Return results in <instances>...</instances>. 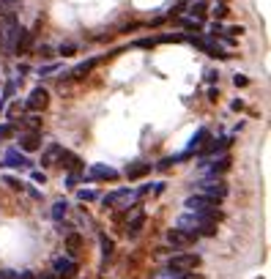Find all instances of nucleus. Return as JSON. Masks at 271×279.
I'll use <instances>...</instances> for the list:
<instances>
[{"label": "nucleus", "instance_id": "f257e3e1", "mask_svg": "<svg viewBox=\"0 0 271 279\" xmlns=\"http://www.w3.org/2000/svg\"><path fill=\"white\" fill-rule=\"evenodd\" d=\"M16 33H20V20H16V14L14 11H3V14H0V46L14 52Z\"/></svg>", "mask_w": 271, "mask_h": 279}, {"label": "nucleus", "instance_id": "f03ea898", "mask_svg": "<svg viewBox=\"0 0 271 279\" xmlns=\"http://www.w3.org/2000/svg\"><path fill=\"white\" fill-rule=\"evenodd\" d=\"M203 263L200 260V254H189V252H178V254H170V260H167V268H176V271H194L198 266Z\"/></svg>", "mask_w": 271, "mask_h": 279}, {"label": "nucleus", "instance_id": "7ed1b4c3", "mask_svg": "<svg viewBox=\"0 0 271 279\" xmlns=\"http://www.w3.org/2000/svg\"><path fill=\"white\" fill-rule=\"evenodd\" d=\"M216 202L219 200H214V197H208V194H189L186 197V211H198V214H211V211H216Z\"/></svg>", "mask_w": 271, "mask_h": 279}, {"label": "nucleus", "instance_id": "20e7f679", "mask_svg": "<svg viewBox=\"0 0 271 279\" xmlns=\"http://www.w3.org/2000/svg\"><path fill=\"white\" fill-rule=\"evenodd\" d=\"M194 186L200 189V194H208V197H214V200L228 197V186H224V181H219V178H200Z\"/></svg>", "mask_w": 271, "mask_h": 279}, {"label": "nucleus", "instance_id": "39448f33", "mask_svg": "<svg viewBox=\"0 0 271 279\" xmlns=\"http://www.w3.org/2000/svg\"><path fill=\"white\" fill-rule=\"evenodd\" d=\"M77 271H80V266L74 263L72 258H55L52 260V274L58 279H74V276H77Z\"/></svg>", "mask_w": 271, "mask_h": 279}, {"label": "nucleus", "instance_id": "423d86ee", "mask_svg": "<svg viewBox=\"0 0 271 279\" xmlns=\"http://www.w3.org/2000/svg\"><path fill=\"white\" fill-rule=\"evenodd\" d=\"M200 236H194V232H186V230H178V228H172V230H167V244H170L172 249H181V246H192L194 241H198Z\"/></svg>", "mask_w": 271, "mask_h": 279}, {"label": "nucleus", "instance_id": "0eeeda50", "mask_svg": "<svg viewBox=\"0 0 271 279\" xmlns=\"http://www.w3.org/2000/svg\"><path fill=\"white\" fill-rule=\"evenodd\" d=\"M47 104H50V93L44 88H33L25 102V110L28 112H42V110H47Z\"/></svg>", "mask_w": 271, "mask_h": 279}, {"label": "nucleus", "instance_id": "6e6552de", "mask_svg": "<svg viewBox=\"0 0 271 279\" xmlns=\"http://www.w3.org/2000/svg\"><path fill=\"white\" fill-rule=\"evenodd\" d=\"M151 170H154L151 162H129L126 170H124V176H126V181H140V178L151 176Z\"/></svg>", "mask_w": 271, "mask_h": 279}, {"label": "nucleus", "instance_id": "1a4fd4ad", "mask_svg": "<svg viewBox=\"0 0 271 279\" xmlns=\"http://www.w3.org/2000/svg\"><path fill=\"white\" fill-rule=\"evenodd\" d=\"M55 164H60L63 170H82V159H80L74 150H68V148H60V150H58Z\"/></svg>", "mask_w": 271, "mask_h": 279}, {"label": "nucleus", "instance_id": "9d476101", "mask_svg": "<svg viewBox=\"0 0 271 279\" xmlns=\"http://www.w3.org/2000/svg\"><path fill=\"white\" fill-rule=\"evenodd\" d=\"M88 178L90 181H118L120 172L115 170V167H110V164H94L90 172H88Z\"/></svg>", "mask_w": 271, "mask_h": 279}, {"label": "nucleus", "instance_id": "9b49d317", "mask_svg": "<svg viewBox=\"0 0 271 279\" xmlns=\"http://www.w3.org/2000/svg\"><path fill=\"white\" fill-rule=\"evenodd\" d=\"M3 167H30L33 162L28 159V154H22V150H16V148H8L3 154V162H0Z\"/></svg>", "mask_w": 271, "mask_h": 279}, {"label": "nucleus", "instance_id": "f8f14e48", "mask_svg": "<svg viewBox=\"0 0 271 279\" xmlns=\"http://www.w3.org/2000/svg\"><path fill=\"white\" fill-rule=\"evenodd\" d=\"M33 44H36V36H33V30H22L16 33V42H14V55H28V52L33 50Z\"/></svg>", "mask_w": 271, "mask_h": 279}, {"label": "nucleus", "instance_id": "ddd939ff", "mask_svg": "<svg viewBox=\"0 0 271 279\" xmlns=\"http://www.w3.org/2000/svg\"><path fill=\"white\" fill-rule=\"evenodd\" d=\"M132 197H134V192H132L129 186H124V189H115V192H110V194L102 197V206H104V208H115L118 202L132 200Z\"/></svg>", "mask_w": 271, "mask_h": 279}, {"label": "nucleus", "instance_id": "4468645a", "mask_svg": "<svg viewBox=\"0 0 271 279\" xmlns=\"http://www.w3.org/2000/svg\"><path fill=\"white\" fill-rule=\"evenodd\" d=\"M20 148H22V154H36V150H42V137H38V132L22 134L20 137Z\"/></svg>", "mask_w": 271, "mask_h": 279}, {"label": "nucleus", "instance_id": "2eb2a0df", "mask_svg": "<svg viewBox=\"0 0 271 279\" xmlns=\"http://www.w3.org/2000/svg\"><path fill=\"white\" fill-rule=\"evenodd\" d=\"M233 142V137H219V140H208V142L203 145V156H214V154H222L224 148H228V145Z\"/></svg>", "mask_w": 271, "mask_h": 279}, {"label": "nucleus", "instance_id": "dca6fc26", "mask_svg": "<svg viewBox=\"0 0 271 279\" xmlns=\"http://www.w3.org/2000/svg\"><path fill=\"white\" fill-rule=\"evenodd\" d=\"M66 252L68 258H77L82 252V236L80 232H66Z\"/></svg>", "mask_w": 271, "mask_h": 279}, {"label": "nucleus", "instance_id": "f3484780", "mask_svg": "<svg viewBox=\"0 0 271 279\" xmlns=\"http://www.w3.org/2000/svg\"><path fill=\"white\" fill-rule=\"evenodd\" d=\"M99 63H102V58H88V60H85V63H80V66H74V80H82V77H88V74L90 72H94V68L96 66H99Z\"/></svg>", "mask_w": 271, "mask_h": 279}, {"label": "nucleus", "instance_id": "a211bd4d", "mask_svg": "<svg viewBox=\"0 0 271 279\" xmlns=\"http://www.w3.org/2000/svg\"><path fill=\"white\" fill-rule=\"evenodd\" d=\"M142 228H146V214L137 211V216L132 219V222H126V236H129V238H137L142 232Z\"/></svg>", "mask_w": 271, "mask_h": 279}, {"label": "nucleus", "instance_id": "6ab92c4d", "mask_svg": "<svg viewBox=\"0 0 271 279\" xmlns=\"http://www.w3.org/2000/svg\"><path fill=\"white\" fill-rule=\"evenodd\" d=\"M208 140H211V132L208 129H198V134L192 137V142H189L186 150H189V154H194V150H200L206 142H208Z\"/></svg>", "mask_w": 271, "mask_h": 279}, {"label": "nucleus", "instance_id": "aec40b11", "mask_svg": "<svg viewBox=\"0 0 271 279\" xmlns=\"http://www.w3.org/2000/svg\"><path fill=\"white\" fill-rule=\"evenodd\" d=\"M20 124L25 126L28 132H42L44 120H42V115H38V112H30V115H25V118H20Z\"/></svg>", "mask_w": 271, "mask_h": 279}, {"label": "nucleus", "instance_id": "412c9836", "mask_svg": "<svg viewBox=\"0 0 271 279\" xmlns=\"http://www.w3.org/2000/svg\"><path fill=\"white\" fill-rule=\"evenodd\" d=\"M60 148H63V145H58V142L47 145V150L42 154V167H52L55 159H58V150H60Z\"/></svg>", "mask_w": 271, "mask_h": 279}, {"label": "nucleus", "instance_id": "4be33fe9", "mask_svg": "<svg viewBox=\"0 0 271 279\" xmlns=\"http://www.w3.org/2000/svg\"><path fill=\"white\" fill-rule=\"evenodd\" d=\"M99 246H102V258H112V252H115V238H110L102 232L99 236Z\"/></svg>", "mask_w": 271, "mask_h": 279}, {"label": "nucleus", "instance_id": "5701e85b", "mask_svg": "<svg viewBox=\"0 0 271 279\" xmlns=\"http://www.w3.org/2000/svg\"><path fill=\"white\" fill-rule=\"evenodd\" d=\"M181 28L192 30L194 36H200V33H203V22H200V20H192V16H181Z\"/></svg>", "mask_w": 271, "mask_h": 279}, {"label": "nucleus", "instance_id": "b1692460", "mask_svg": "<svg viewBox=\"0 0 271 279\" xmlns=\"http://www.w3.org/2000/svg\"><path fill=\"white\" fill-rule=\"evenodd\" d=\"M66 211H68V202H66V200H58L55 206H52V211H50V214H52V219H55V222H63V216H66Z\"/></svg>", "mask_w": 271, "mask_h": 279}, {"label": "nucleus", "instance_id": "393cba45", "mask_svg": "<svg viewBox=\"0 0 271 279\" xmlns=\"http://www.w3.org/2000/svg\"><path fill=\"white\" fill-rule=\"evenodd\" d=\"M206 11H208V6H206V0H198V3H192V8H189V14H192V20H200V22H203Z\"/></svg>", "mask_w": 271, "mask_h": 279}, {"label": "nucleus", "instance_id": "a878e982", "mask_svg": "<svg viewBox=\"0 0 271 279\" xmlns=\"http://www.w3.org/2000/svg\"><path fill=\"white\" fill-rule=\"evenodd\" d=\"M184 276V271H176V268H164L162 271H156V274H151V279H181Z\"/></svg>", "mask_w": 271, "mask_h": 279}, {"label": "nucleus", "instance_id": "bb28decb", "mask_svg": "<svg viewBox=\"0 0 271 279\" xmlns=\"http://www.w3.org/2000/svg\"><path fill=\"white\" fill-rule=\"evenodd\" d=\"M77 200H82V202H96V200H99V194H96L94 189H77Z\"/></svg>", "mask_w": 271, "mask_h": 279}, {"label": "nucleus", "instance_id": "cd10ccee", "mask_svg": "<svg viewBox=\"0 0 271 279\" xmlns=\"http://www.w3.org/2000/svg\"><path fill=\"white\" fill-rule=\"evenodd\" d=\"M80 178H82V170H68V176H66V186H68V189H77Z\"/></svg>", "mask_w": 271, "mask_h": 279}, {"label": "nucleus", "instance_id": "c85d7f7f", "mask_svg": "<svg viewBox=\"0 0 271 279\" xmlns=\"http://www.w3.org/2000/svg\"><path fill=\"white\" fill-rule=\"evenodd\" d=\"M16 134V124H0V140H8V137H14Z\"/></svg>", "mask_w": 271, "mask_h": 279}, {"label": "nucleus", "instance_id": "c756f323", "mask_svg": "<svg viewBox=\"0 0 271 279\" xmlns=\"http://www.w3.org/2000/svg\"><path fill=\"white\" fill-rule=\"evenodd\" d=\"M198 236H206V238H208V236H216V222H203L198 228Z\"/></svg>", "mask_w": 271, "mask_h": 279}, {"label": "nucleus", "instance_id": "7c9ffc66", "mask_svg": "<svg viewBox=\"0 0 271 279\" xmlns=\"http://www.w3.org/2000/svg\"><path fill=\"white\" fill-rule=\"evenodd\" d=\"M159 42H162V44H178V42H184V36H181V33H162Z\"/></svg>", "mask_w": 271, "mask_h": 279}, {"label": "nucleus", "instance_id": "2f4dec72", "mask_svg": "<svg viewBox=\"0 0 271 279\" xmlns=\"http://www.w3.org/2000/svg\"><path fill=\"white\" fill-rule=\"evenodd\" d=\"M14 93H16V82H14V80H8V82H6V88H3V96H0V98H3V102H8Z\"/></svg>", "mask_w": 271, "mask_h": 279}, {"label": "nucleus", "instance_id": "473e14b6", "mask_svg": "<svg viewBox=\"0 0 271 279\" xmlns=\"http://www.w3.org/2000/svg\"><path fill=\"white\" fill-rule=\"evenodd\" d=\"M74 52H77V46H74V44H60V46H58V55H60V58H72Z\"/></svg>", "mask_w": 271, "mask_h": 279}, {"label": "nucleus", "instance_id": "72a5a7b5", "mask_svg": "<svg viewBox=\"0 0 271 279\" xmlns=\"http://www.w3.org/2000/svg\"><path fill=\"white\" fill-rule=\"evenodd\" d=\"M134 46H140V50H154V46H156V38H137Z\"/></svg>", "mask_w": 271, "mask_h": 279}, {"label": "nucleus", "instance_id": "f704fd0d", "mask_svg": "<svg viewBox=\"0 0 271 279\" xmlns=\"http://www.w3.org/2000/svg\"><path fill=\"white\" fill-rule=\"evenodd\" d=\"M6 184H8L11 189H16V192H25L28 189V184H22L20 178H6Z\"/></svg>", "mask_w": 271, "mask_h": 279}, {"label": "nucleus", "instance_id": "c9c22d12", "mask_svg": "<svg viewBox=\"0 0 271 279\" xmlns=\"http://www.w3.org/2000/svg\"><path fill=\"white\" fill-rule=\"evenodd\" d=\"M228 11H230L228 6H224V3H219L216 8H214V20H216V22H219V20H224V16H228Z\"/></svg>", "mask_w": 271, "mask_h": 279}, {"label": "nucleus", "instance_id": "e433bc0d", "mask_svg": "<svg viewBox=\"0 0 271 279\" xmlns=\"http://www.w3.org/2000/svg\"><path fill=\"white\" fill-rule=\"evenodd\" d=\"M36 52H38V55H42V58H47V60L55 55V52H52V46H50V44H42V46H36Z\"/></svg>", "mask_w": 271, "mask_h": 279}, {"label": "nucleus", "instance_id": "4c0bfd02", "mask_svg": "<svg viewBox=\"0 0 271 279\" xmlns=\"http://www.w3.org/2000/svg\"><path fill=\"white\" fill-rule=\"evenodd\" d=\"M52 72H58V63H44V66L38 68V74H42V77H47V74H52Z\"/></svg>", "mask_w": 271, "mask_h": 279}, {"label": "nucleus", "instance_id": "58836bf2", "mask_svg": "<svg viewBox=\"0 0 271 279\" xmlns=\"http://www.w3.org/2000/svg\"><path fill=\"white\" fill-rule=\"evenodd\" d=\"M233 85H236V88H246V85H250V80L241 77V74H236V77H233Z\"/></svg>", "mask_w": 271, "mask_h": 279}, {"label": "nucleus", "instance_id": "ea45409f", "mask_svg": "<svg viewBox=\"0 0 271 279\" xmlns=\"http://www.w3.org/2000/svg\"><path fill=\"white\" fill-rule=\"evenodd\" d=\"M172 164H176V162H172V156H164V159H162V162H159V164H156V167H159V170H170V167H172Z\"/></svg>", "mask_w": 271, "mask_h": 279}, {"label": "nucleus", "instance_id": "a19ab883", "mask_svg": "<svg viewBox=\"0 0 271 279\" xmlns=\"http://www.w3.org/2000/svg\"><path fill=\"white\" fill-rule=\"evenodd\" d=\"M30 178H33L36 184H47V176H44L42 170H33V172H30Z\"/></svg>", "mask_w": 271, "mask_h": 279}, {"label": "nucleus", "instance_id": "79ce46f5", "mask_svg": "<svg viewBox=\"0 0 271 279\" xmlns=\"http://www.w3.org/2000/svg\"><path fill=\"white\" fill-rule=\"evenodd\" d=\"M137 28H142V25H137V22H129V25H120V33H134Z\"/></svg>", "mask_w": 271, "mask_h": 279}, {"label": "nucleus", "instance_id": "37998d69", "mask_svg": "<svg viewBox=\"0 0 271 279\" xmlns=\"http://www.w3.org/2000/svg\"><path fill=\"white\" fill-rule=\"evenodd\" d=\"M16 3H20V0H0V8H3V11H11Z\"/></svg>", "mask_w": 271, "mask_h": 279}, {"label": "nucleus", "instance_id": "c03bdc74", "mask_svg": "<svg viewBox=\"0 0 271 279\" xmlns=\"http://www.w3.org/2000/svg\"><path fill=\"white\" fill-rule=\"evenodd\" d=\"M206 82H219V72H214V68L206 72Z\"/></svg>", "mask_w": 271, "mask_h": 279}, {"label": "nucleus", "instance_id": "a18cd8bd", "mask_svg": "<svg viewBox=\"0 0 271 279\" xmlns=\"http://www.w3.org/2000/svg\"><path fill=\"white\" fill-rule=\"evenodd\" d=\"M211 33H214V36H222V33H224L222 22H216V20H214V25H211Z\"/></svg>", "mask_w": 271, "mask_h": 279}, {"label": "nucleus", "instance_id": "49530a36", "mask_svg": "<svg viewBox=\"0 0 271 279\" xmlns=\"http://www.w3.org/2000/svg\"><path fill=\"white\" fill-rule=\"evenodd\" d=\"M0 279H16V271H11V268H3V271H0Z\"/></svg>", "mask_w": 271, "mask_h": 279}, {"label": "nucleus", "instance_id": "de8ad7c7", "mask_svg": "<svg viewBox=\"0 0 271 279\" xmlns=\"http://www.w3.org/2000/svg\"><path fill=\"white\" fill-rule=\"evenodd\" d=\"M16 279H36V271H20Z\"/></svg>", "mask_w": 271, "mask_h": 279}, {"label": "nucleus", "instance_id": "09e8293b", "mask_svg": "<svg viewBox=\"0 0 271 279\" xmlns=\"http://www.w3.org/2000/svg\"><path fill=\"white\" fill-rule=\"evenodd\" d=\"M36 279H58L52 271H42V274H36Z\"/></svg>", "mask_w": 271, "mask_h": 279}, {"label": "nucleus", "instance_id": "8fccbe9b", "mask_svg": "<svg viewBox=\"0 0 271 279\" xmlns=\"http://www.w3.org/2000/svg\"><path fill=\"white\" fill-rule=\"evenodd\" d=\"M58 232H72V224H66V222H58Z\"/></svg>", "mask_w": 271, "mask_h": 279}, {"label": "nucleus", "instance_id": "3c124183", "mask_svg": "<svg viewBox=\"0 0 271 279\" xmlns=\"http://www.w3.org/2000/svg\"><path fill=\"white\" fill-rule=\"evenodd\" d=\"M208 98H211V102H216V98H219V88H208Z\"/></svg>", "mask_w": 271, "mask_h": 279}, {"label": "nucleus", "instance_id": "603ef678", "mask_svg": "<svg viewBox=\"0 0 271 279\" xmlns=\"http://www.w3.org/2000/svg\"><path fill=\"white\" fill-rule=\"evenodd\" d=\"M230 107H233V110H236V112H238V110H244V102H241V98H236V102H233V104H230Z\"/></svg>", "mask_w": 271, "mask_h": 279}, {"label": "nucleus", "instance_id": "864d4df0", "mask_svg": "<svg viewBox=\"0 0 271 279\" xmlns=\"http://www.w3.org/2000/svg\"><path fill=\"white\" fill-rule=\"evenodd\" d=\"M16 72H20V74H28V72H30V66H28V63H20V66H16Z\"/></svg>", "mask_w": 271, "mask_h": 279}, {"label": "nucleus", "instance_id": "5fc2aeb1", "mask_svg": "<svg viewBox=\"0 0 271 279\" xmlns=\"http://www.w3.org/2000/svg\"><path fill=\"white\" fill-rule=\"evenodd\" d=\"M162 192H164V181H159L156 186H154V194H162Z\"/></svg>", "mask_w": 271, "mask_h": 279}, {"label": "nucleus", "instance_id": "6e6d98bb", "mask_svg": "<svg viewBox=\"0 0 271 279\" xmlns=\"http://www.w3.org/2000/svg\"><path fill=\"white\" fill-rule=\"evenodd\" d=\"M3 110H6V102H3V98H0V115H3Z\"/></svg>", "mask_w": 271, "mask_h": 279}]
</instances>
